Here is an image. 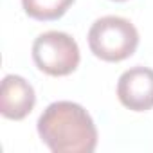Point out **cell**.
Segmentation results:
<instances>
[{
	"label": "cell",
	"instance_id": "cell-1",
	"mask_svg": "<svg viewBox=\"0 0 153 153\" xmlns=\"http://www.w3.org/2000/svg\"><path fill=\"white\" fill-rule=\"evenodd\" d=\"M38 135L54 153H92L97 130L90 114L78 103H51L38 119Z\"/></svg>",
	"mask_w": 153,
	"mask_h": 153
},
{
	"label": "cell",
	"instance_id": "cell-2",
	"mask_svg": "<svg viewBox=\"0 0 153 153\" xmlns=\"http://www.w3.org/2000/svg\"><path fill=\"white\" fill-rule=\"evenodd\" d=\"M139 45V31L123 16H103L88 31V47L103 61H123Z\"/></svg>",
	"mask_w": 153,
	"mask_h": 153
},
{
	"label": "cell",
	"instance_id": "cell-3",
	"mask_svg": "<svg viewBox=\"0 0 153 153\" xmlns=\"http://www.w3.org/2000/svg\"><path fill=\"white\" fill-rule=\"evenodd\" d=\"M79 47L72 36L59 31H47L33 43L34 65L49 76H68L79 65Z\"/></svg>",
	"mask_w": 153,
	"mask_h": 153
},
{
	"label": "cell",
	"instance_id": "cell-4",
	"mask_svg": "<svg viewBox=\"0 0 153 153\" xmlns=\"http://www.w3.org/2000/svg\"><path fill=\"white\" fill-rule=\"evenodd\" d=\"M117 97L123 106L133 112L153 108V68L131 67L121 74L117 81Z\"/></svg>",
	"mask_w": 153,
	"mask_h": 153
},
{
	"label": "cell",
	"instance_id": "cell-5",
	"mask_svg": "<svg viewBox=\"0 0 153 153\" xmlns=\"http://www.w3.org/2000/svg\"><path fill=\"white\" fill-rule=\"evenodd\" d=\"M36 103L34 88L22 76L9 74L2 79L0 88V114L7 119L20 121L27 117Z\"/></svg>",
	"mask_w": 153,
	"mask_h": 153
},
{
	"label": "cell",
	"instance_id": "cell-6",
	"mask_svg": "<svg viewBox=\"0 0 153 153\" xmlns=\"http://www.w3.org/2000/svg\"><path fill=\"white\" fill-rule=\"evenodd\" d=\"M72 4L74 0H22V7L25 15L40 22H51L61 18Z\"/></svg>",
	"mask_w": 153,
	"mask_h": 153
},
{
	"label": "cell",
	"instance_id": "cell-7",
	"mask_svg": "<svg viewBox=\"0 0 153 153\" xmlns=\"http://www.w3.org/2000/svg\"><path fill=\"white\" fill-rule=\"evenodd\" d=\"M115 2H124V0H115Z\"/></svg>",
	"mask_w": 153,
	"mask_h": 153
}]
</instances>
